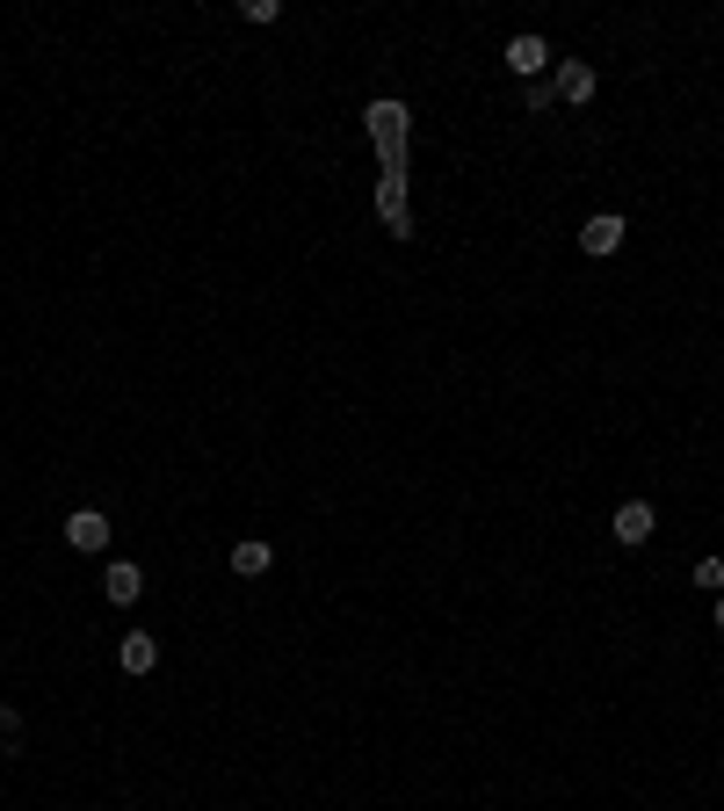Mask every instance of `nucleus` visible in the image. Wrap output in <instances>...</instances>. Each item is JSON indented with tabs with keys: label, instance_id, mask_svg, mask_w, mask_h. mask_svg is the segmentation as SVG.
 <instances>
[{
	"label": "nucleus",
	"instance_id": "1",
	"mask_svg": "<svg viewBox=\"0 0 724 811\" xmlns=\"http://www.w3.org/2000/svg\"><path fill=\"white\" fill-rule=\"evenodd\" d=\"M370 139H377L384 174H406V102H370Z\"/></svg>",
	"mask_w": 724,
	"mask_h": 811
},
{
	"label": "nucleus",
	"instance_id": "2",
	"mask_svg": "<svg viewBox=\"0 0 724 811\" xmlns=\"http://www.w3.org/2000/svg\"><path fill=\"white\" fill-rule=\"evenodd\" d=\"M377 210L392 224V240H414V210H406V174H384L377 182Z\"/></svg>",
	"mask_w": 724,
	"mask_h": 811
},
{
	"label": "nucleus",
	"instance_id": "10",
	"mask_svg": "<svg viewBox=\"0 0 724 811\" xmlns=\"http://www.w3.org/2000/svg\"><path fill=\"white\" fill-rule=\"evenodd\" d=\"M268 566H276V551H268L261 536H240V544H232V572H240V580H261Z\"/></svg>",
	"mask_w": 724,
	"mask_h": 811
},
{
	"label": "nucleus",
	"instance_id": "4",
	"mask_svg": "<svg viewBox=\"0 0 724 811\" xmlns=\"http://www.w3.org/2000/svg\"><path fill=\"white\" fill-rule=\"evenodd\" d=\"M608 529H616V544H652L659 515H652V501H623V507H616V522H608Z\"/></svg>",
	"mask_w": 724,
	"mask_h": 811
},
{
	"label": "nucleus",
	"instance_id": "3",
	"mask_svg": "<svg viewBox=\"0 0 724 811\" xmlns=\"http://www.w3.org/2000/svg\"><path fill=\"white\" fill-rule=\"evenodd\" d=\"M66 544H73V551H109V515H102V507H73V515H66Z\"/></svg>",
	"mask_w": 724,
	"mask_h": 811
},
{
	"label": "nucleus",
	"instance_id": "11",
	"mask_svg": "<svg viewBox=\"0 0 724 811\" xmlns=\"http://www.w3.org/2000/svg\"><path fill=\"white\" fill-rule=\"evenodd\" d=\"M703 594H724V558H695V572H689Z\"/></svg>",
	"mask_w": 724,
	"mask_h": 811
},
{
	"label": "nucleus",
	"instance_id": "7",
	"mask_svg": "<svg viewBox=\"0 0 724 811\" xmlns=\"http://www.w3.org/2000/svg\"><path fill=\"white\" fill-rule=\"evenodd\" d=\"M551 87H558V102H586V95H594V66H586V58H558Z\"/></svg>",
	"mask_w": 724,
	"mask_h": 811
},
{
	"label": "nucleus",
	"instance_id": "12",
	"mask_svg": "<svg viewBox=\"0 0 724 811\" xmlns=\"http://www.w3.org/2000/svg\"><path fill=\"white\" fill-rule=\"evenodd\" d=\"M551 102H558V87H551V80H529V87H522V109H529V117H544Z\"/></svg>",
	"mask_w": 724,
	"mask_h": 811
},
{
	"label": "nucleus",
	"instance_id": "8",
	"mask_svg": "<svg viewBox=\"0 0 724 811\" xmlns=\"http://www.w3.org/2000/svg\"><path fill=\"white\" fill-rule=\"evenodd\" d=\"M102 594H109V602H117V609H131V602H139V594H145V572L131 566V558H117V566L102 572Z\"/></svg>",
	"mask_w": 724,
	"mask_h": 811
},
{
	"label": "nucleus",
	"instance_id": "9",
	"mask_svg": "<svg viewBox=\"0 0 724 811\" xmlns=\"http://www.w3.org/2000/svg\"><path fill=\"white\" fill-rule=\"evenodd\" d=\"M117 667H123V673H153V667H160V638H145V631H131V638L117 645Z\"/></svg>",
	"mask_w": 724,
	"mask_h": 811
},
{
	"label": "nucleus",
	"instance_id": "13",
	"mask_svg": "<svg viewBox=\"0 0 724 811\" xmlns=\"http://www.w3.org/2000/svg\"><path fill=\"white\" fill-rule=\"evenodd\" d=\"M15 746H22V710L0 703V754H15Z\"/></svg>",
	"mask_w": 724,
	"mask_h": 811
},
{
	"label": "nucleus",
	"instance_id": "5",
	"mask_svg": "<svg viewBox=\"0 0 724 811\" xmlns=\"http://www.w3.org/2000/svg\"><path fill=\"white\" fill-rule=\"evenodd\" d=\"M507 73L544 80V73H551V44H544V36H515V44H507Z\"/></svg>",
	"mask_w": 724,
	"mask_h": 811
},
{
	"label": "nucleus",
	"instance_id": "6",
	"mask_svg": "<svg viewBox=\"0 0 724 811\" xmlns=\"http://www.w3.org/2000/svg\"><path fill=\"white\" fill-rule=\"evenodd\" d=\"M623 232H630V224H623L616 210H594V218L580 224V246H586V254H616V246H623Z\"/></svg>",
	"mask_w": 724,
	"mask_h": 811
},
{
	"label": "nucleus",
	"instance_id": "14",
	"mask_svg": "<svg viewBox=\"0 0 724 811\" xmlns=\"http://www.w3.org/2000/svg\"><path fill=\"white\" fill-rule=\"evenodd\" d=\"M710 602H717V609H710V616H717V631H724V594H710Z\"/></svg>",
	"mask_w": 724,
	"mask_h": 811
}]
</instances>
